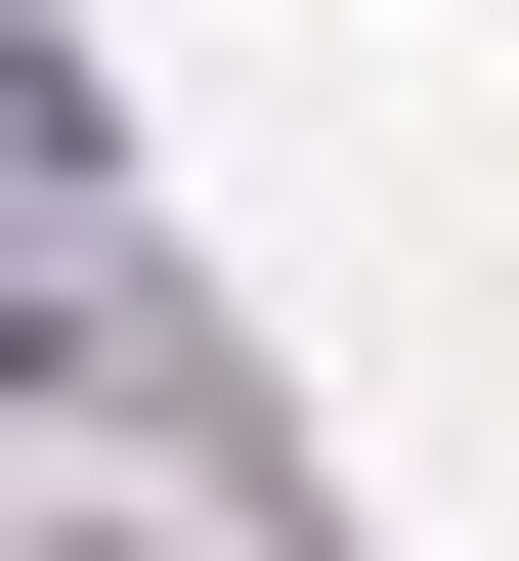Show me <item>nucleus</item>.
Instances as JSON below:
<instances>
[{
  "label": "nucleus",
  "instance_id": "obj_1",
  "mask_svg": "<svg viewBox=\"0 0 519 561\" xmlns=\"http://www.w3.org/2000/svg\"><path fill=\"white\" fill-rule=\"evenodd\" d=\"M44 260H87V130H44V87H0V302H44Z\"/></svg>",
  "mask_w": 519,
  "mask_h": 561
}]
</instances>
